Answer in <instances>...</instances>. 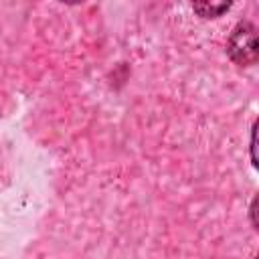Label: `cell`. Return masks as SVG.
Wrapping results in <instances>:
<instances>
[{"label": "cell", "mask_w": 259, "mask_h": 259, "mask_svg": "<svg viewBox=\"0 0 259 259\" xmlns=\"http://www.w3.org/2000/svg\"><path fill=\"white\" fill-rule=\"evenodd\" d=\"M227 51L231 55V59L241 65V67H249L257 61L259 49H257V34H255V26L251 22H239L229 38Z\"/></svg>", "instance_id": "1"}, {"label": "cell", "mask_w": 259, "mask_h": 259, "mask_svg": "<svg viewBox=\"0 0 259 259\" xmlns=\"http://www.w3.org/2000/svg\"><path fill=\"white\" fill-rule=\"evenodd\" d=\"M194 12H198L202 18H214V16H221L225 10L231 8L229 2H223V4H210V2H198V4H192Z\"/></svg>", "instance_id": "2"}, {"label": "cell", "mask_w": 259, "mask_h": 259, "mask_svg": "<svg viewBox=\"0 0 259 259\" xmlns=\"http://www.w3.org/2000/svg\"><path fill=\"white\" fill-rule=\"evenodd\" d=\"M255 136H257V123H253V130H251V160H253V166H257V154H255Z\"/></svg>", "instance_id": "3"}, {"label": "cell", "mask_w": 259, "mask_h": 259, "mask_svg": "<svg viewBox=\"0 0 259 259\" xmlns=\"http://www.w3.org/2000/svg\"><path fill=\"white\" fill-rule=\"evenodd\" d=\"M249 214H251V225L257 229V219H255V214H257V196L253 198V202H251V208H249Z\"/></svg>", "instance_id": "4"}]
</instances>
